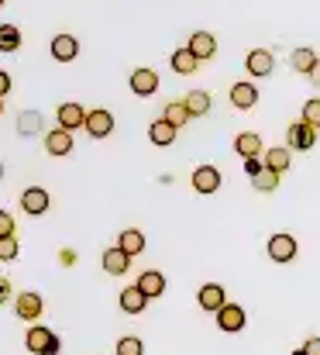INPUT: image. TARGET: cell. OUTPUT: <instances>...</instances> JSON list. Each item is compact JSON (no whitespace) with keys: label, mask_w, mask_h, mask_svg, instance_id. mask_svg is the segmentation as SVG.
I'll use <instances>...</instances> for the list:
<instances>
[{"label":"cell","mask_w":320,"mask_h":355,"mask_svg":"<svg viewBox=\"0 0 320 355\" xmlns=\"http://www.w3.org/2000/svg\"><path fill=\"white\" fill-rule=\"evenodd\" d=\"M24 345H28V352L35 355H59V338H55V331L52 328H45V324H35L28 335H24Z\"/></svg>","instance_id":"obj_1"},{"label":"cell","mask_w":320,"mask_h":355,"mask_svg":"<svg viewBox=\"0 0 320 355\" xmlns=\"http://www.w3.org/2000/svg\"><path fill=\"white\" fill-rule=\"evenodd\" d=\"M286 138H290V145H286L290 152H310L317 145V128H310L307 121H296L286 128Z\"/></svg>","instance_id":"obj_2"},{"label":"cell","mask_w":320,"mask_h":355,"mask_svg":"<svg viewBox=\"0 0 320 355\" xmlns=\"http://www.w3.org/2000/svg\"><path fill=\"white\" fill-rule=\"evenodd\" d=\"M245 69H248V76L265 80V76H272V69H276V55H272L269 49H251V52L245 55Z\"/></svg>","instance_id":"obj_3"},{"label":"cell","mask_w":320,"mask_h":355,"mask_svg":"<svg viewBox=\"0 0 320 355\" xmlns=\"http://www.w3.org/2000/svg\"><path fill=\"white\" fill-rule=\"evenodd\" d=\"M213 318H217V328H220V331H227V335L245 331V324H248V314H245V307H241V304H224Z\"/></svg>","instance_id":"obj_4"},{"label":"cell","mask_w":320,"mask_h":355,"mask_svg":"<svg viewBox=\"0 0 320 355\" xmlns=\"http://www.w3.org/2000/svg\"><path fill=\"white\" fill-rule=\"evenodd\" d=\"M48 207H52V197H48L45 187H28V190L21 193V211H24V214H35V218H38V214H45Z\"/></svg>","instance_id":"obj_5"},{"label":"cell","mask_w":320,"mask_h":355,"mask_svg":"<svg viewBox=\"0 0 320 355\" xmlns=\"http://www.w3.org/2000/svg\"><path fill=\"white\" fill-rule=\"evenodd\" d=\"M190 183H193V190L197 193H217L220 190V169L217 166H197L193 169V176H190Z\"/></svg>","instance_id":"obj_6"},{"label":"cell","mask_w":320,"mask_h":355,"mask_svg":"<svg viewBox=\"0 0 320 355\" xmlns=\"http://www.w3.org/2000/svg\"><path fill=\"white\" fill-rule=\"evenodd\" d=\"M83 128H87V135H90V138H107V135L114 131V114L104 111V107H94V111H87Z\"/></svg>","instance_id":"obj_7"},{"label":"cell","mask_w":320,"mask_h":355,"mask_svg":"<svg viewBox=\"0 0 320 355\" xmlns=\"http://www.w3.org/2000/svg\"><path fill=\"white\" fill-rule=\"evenodd\" d=\"M227 97H231V107H234V111H251V107L258 104V87L245 80V83H234Z\"/></svg>","instance_id":"obj_8"},{"label":"cell","mask_w":320,"mask_h":355,"mask_svg":"<svg viewBox=\"0 0 320 355\" xmlns=\"http://www.w3.org/2000/svg\"><path fill=\"white\" fill-rule=\"evenodd\" d=\"M265 248H269L272 262H293L296 259V238L293 235H272Z\"/></svg>","instance_id":"obj_9"},{"label":"cell","mask_w":320,"mask_h":355,"mask_svg":"<svg viewBox=\"0 0 320 355\" xmlns=\"http://www.w3.org/2000/svg\"><path fill=\"white\" fill-rule=\"evenodd\" d=\"M48 52H52L55 62H73L80 55V42H76V35H55L52 45H48Z\"/></svg>","instance_id":"obj_10"},{"label":"cell","mask_w":320,"mask_h":355,"mask_svg":"<svg viewBox=\"0 0 320 355\" xmlns=\"http://www.w3.org/2000/svg\"><path fill=\"white\" fill-rule=\"evenodd\" d=\"M100 262H104L107 276H124V272H127V266H131V255H127L121 245H114V248H104Z\"/></svg>","instance_id":"obj_11"},{"label":"cell","mask_w":320,"mask_h":355,"mask_svg":"<svg viewBox=\"0 0 320 355\" xmlns=\"http://www.w3.org/2000/svg\"><path fill=\"white\" fill-rule=\"evenodd\" d=\"M127 83H131V90H134L138 97H152V94L159 90V73L141 66V69H134V73H131V80H127Z\"/></svg>","instance_id":"obj_12"},{"label":"cell","mask_w":320,"mask_h":355,"mask_svg":"<svg viewBox=\"0 0 320 355\" xmlns=\"http://www.w3.org/2000/svg\"><path fill=\"white\" fill-rule=\"evenodd\" d=\"M186 49L204 62V59H213V55H217V38H213L211 31H193L190 42H186Z\"/></svg>","instance_id":"obj_13"},{"label":"cell","mask_w":320,"mask_h":355,"mask_svg":"<svg viewBox=\"0 0 320 355\" xmlns=\"http://www.w3.org/2000/svg\"><path fill=\"white\" fill-rule=\"evenodd\" d=\"M197 304H200L204 311L217 314V311L227 304V293H224V286H220V283H207V286H200V293H197Z\"/></svg>","instance_id":"obj_14"},{"label":"cell","mask_w":320,"mask_h":355,"mask_svg":"<svg viewBox=\"0 0 320 355\" xmlns=\"http://www.w3.org/2000/svg\"><path fill=\"white\" fill-rule=\"evenodd\" d=\"M45 152H48V155H69V152H73V131L52 128V131L45 135Z\"/></svg>","instance_id":"obj_15"},{"label":"cell","mask_w":320,"mask_h":355,"mask_svg":"<svg viewBox=\"0 0 320 355\" xmlns=\"http://www.w3.org/2000/svg\"><path fill=\"white\" fill-rule=\"evenodd\" d=\"M55 121H59V128H66V131H76V128H83V121H87V111L80 107V104H73V101H66L59 111H55Z\"/></svg>","instance_id":"obj_16"},{"label":"cell","mask_w":320,"mask_h":355,"mask_svg":"<svg viewBox=\"0 0 320 355\" xmlns=\"http://www.w3.org/2000/svg\"><path fill=\"white\" fill-rule=\"evenodd\" d=\"M14 311H17L21 321H35V318H42L45 304H42L38 293H28V290H24V293H17V307H14Z\"/></svg>","instance_id":"obj_17"},{"label":"cell","mask_w":320,"mask_h":355,"mask_svg":"<svg viewBox=\"0 0 320 355\" xmlns=\"http://www.w3.org/2000/svg\"><path fill=\"white\" fill-rule=\"evenodd\" d=\"M134 286L152 300V297H162V293H166V276H162L159 269H148V272H141V276H138V283H134Z\"/></svg>","instance_id":"obj_18"},{"label":"cell","mask_w":320,"mask_h":355,"mask_svg":"<svg viewBox=\"0 0 320 355\" xmlns=\"http://www.w3.org/2000/svg\"><path fill=\"white\" fill-rule=\"evenodd\" d=\"M169 62H172V73H179V76H193V73L200 69V59H197L190 49H176V52L169 55Z\"/></svg>","instance_id":"obj_19"},{"label":"cell","mask_w":320,"mask_h":355,"mask_svg":"<svg viewBox=\"0 0 320 355\" xmlns=\"http://www.w3.org/2000/svg\"><path fill=\"white\" fill-rule=\"evenodd\" d=\"M117 300H121V311H124V314H141V311L148 307V297H145L138 286H124Z\"/></svg>","instance_id":"obj_20"},{"label":"cell","mask_w":320,"mask_h":355,"mask_svg":"<svg viewBox=\"0 0 320 355\" xmlns=\"http://www.w3.org/2000/svg\"><path fill=\"white\" fill-rule=\"evenodd\" d=\"M176 135H179V128H172L169 121H152V128H148V138H152V145H159V148H169L172 141H176Z\"/></svg>","instance_id":"obj_21"},{"label":"cell","mask_w":320,"mask_h":355,"mask_svg":"<svg viewBox=\"0 0 320 355\" xmlns=\"http://www.w3.org/2000/svg\"><path fill=\"white\" fill-rule=\"evenodd\" d=\"M183 104H186L190 118H204V114H211V94H207V90H190Z\"/></svg>","instance_id":"obj_22"},{"label":"cell","mask_w":320,"mask_h":355,"mask_svg":"<svg viewBox=\"0 0 320 355\" xmlns=\"http://www.w3.org/2000/svg\"><path fill=\"white\" fill-rule=\"evenodd\" d=\"M262 162H265L272 173H279V176H283V173L293 166V152H290V148H269Z\"/></svg>","instance_id":"obj_23"},{"label":"cell","mask_w":320,"mask_h":355,"mask_svg":"<svg viewBox=\"0 0 320 355\" xmlns=\"http://www.w3.org/2000/svg\"><path fill=\"white\" fill-rule=\"evenodd\" d=\"M234 148H238V155H241V159L258 155V152H262V138H258L255 131H241V135L234 138Z\"/></svg>","instance_id":"obj_24"},{"label":"cell","mask_w":320,"mask_h":355,"mask_svg":"<svg viewBox=\"0 0 320 355\" xmlns=\"http://www.w3.org/2000/svg\"><path fill=\"white\" fill-rule=\"evenodd\" d=\"M251 183H255L258 193H276V187H279V173H272V169L262 162V169L251 176Z\"/></svg>","instance_id":"obj_25"},{"label":"cell","mask_w":320,"mask_h":355,"mask_svg":"<svg viewBox=\"0 0 320 355\" xmlns=\"http://www.w3.org/2000/svg\"><path fill=\"white\" fill-rule=\"evenodd\" d=\"M117 245H121L127 255H141V252H145V235H141L138 228H127V232H121Z\"/></svg>","instance_id":"obj_26"},{"label":"cell","mask_w":320,"mask_h":355,"mask_svg":"<svg viewBox=\"0 0 320 355\" xmlns=\"http://www.w3.org/2000/svg\"><path fill=\"white\" fill-rule=\"evenodd\" d=\"M42 131V111H21L17 114V135H38Z\"/></svg>","instance_id":"obj_27"},{"label":"cell","mask_w":320,"mask_h":355,"mask_svg":"<svg viewBox=\"0 0 320 355\" xmlns=\"http://www.w3.org/2000/svg\"><path fill=\"white\" fill-rule=\"evenodd\" d=\"M17 49H21V28L0 24V52H17Z\"/></svg>","instance_id":"obj_28"},{"label":"cell","mask_w":320,"mask_h":355,"mask_svg":"<svg viewBox=\"0 0 320 355\" xmlns=\"http://www.w3.org/2000/svg\"><path fill=\"white\" fill-rule=\"evenodd\" d=\"M317 59L320 55L314 52V49H296L290 62H293V69H296V73H303V76H307V73L314 69V62H317Z\"/></svg>","instance_id":"obj_29"},{"label":"cell","mask_w":320,"mask_h":355,"mask_svg":"<svg viewBox=\"0 0 320 355\" xmlns=\"http://www.w3.org/2000/svg\"><path fill=\"white\" fill-rule=\"evenodd\" d=\"M162 121H169L172 128H183V124L190 121L186 104H183V101H172V104H166V114H162Z\"/></svg>","instance_id":"obj_30"},{"label":"cell","mask_w":320,"mask_h":355,"mask_svg":"<svg viewBox=\"0 0 320 355\" xmlns=\"http://www.w3.org/2000/svg\"><path fill=\"white\" fill-rule=\"evenodd\" d=\"M117 355H145L141 338H134V335H124V338L117 342Z\"/></svg>","instance_id":"obj_31"},{"label":"cell","mask_w":320,"mask_h":355,"mask_svg":"<svg viewBox=\"0 0 320 355\" xmlns=\"http://www.w3.org/2000/svg\"><path fill=\"white\" fill-rule=\"evenodd\" d=\"M10 259H17V238L3 235L0 238V262H10Z\"/></svg>","instance_id":"obj_32"},{"label":"cell","mask_w":320,"mask_h":355,"mask_svg":"<svg viewBox=\"0 0 320 355\" xmlns=\"http://www.w3.org/2000/svg\"><path fill=\"white\" fill-rule=\"evenodd\" d=\"M303 121H307L310 128H320V97H314V101L303 104Z\"/></svg>","instance_id":"obj_33"},{"label":"cell","mask_w":320,"mask_h":355,"mask_svg":"<svg viewBox=\"0 0 320 355\" xmlns=\"http://www.w3.org/2000/svg\"><path fill=\"white\" fill-rule=\"evenodd\" d=\"M3 235H14V218L7 211H0V238Z\"/></svg>","instance_id":"obj_34"},{"label":"cell","mask_w":320,"mask_h":355,"mask_svg":"<svg viewBox=\"0 0 320 355\" xmlns=\"http://www.w3.org/2000/svg\"><path fill=\"white\" fill-rule=\"evenodd\" d=\"M258 169H262V159H258V155H248V159H245V173H248V176H255Z\"/></svg>","instance_id":"obj_35"},{"label":"cell","mask_w":320,"mask_h":355,"mask_svg":"<svg viewBox=\"0 0 320 355\" xmlns=\"http://www.w3.org/2000/svg\"><path fill=\"white\" fill-rule=\"evenodd\" d=\"M7 300H10V279L0 276V304H7Z\"/></svg>","instance_id":"obj_36"},{"label":"cell","mask_w":320,"mask_h":355,"mask_svg":"<svg viewBox=\"0 0 320 355\" xmlns=\"http://www.w3.org/2000/svg\"><path fill=\"white\" fill-rule=\"evenodd\" d=\"M303 355H320V338H310V342L303 345Z\"/></svg>","instance_id":"obj_37"},{"label":"cell","mask_w":320,"mask_h":355,"mask_svg":"<svg viewBox=\"0 0 320 355\" xmlns=\"http://www.w3.org/2000/svg\"><path fill=\"white\" fill-rule=\"evenodd\" d=\"M59 262H62V266H73V262H76V252L62 248V252H59Z\"/></svg>","instance_id":"obj_38"},{"label":"cell","mask_w":320,"mask_h":355,"mask_svg":"<svg viewBox=\"0 0 320 355\" xmlns=\"http://www.w3.org/2000/svg\"><path fill=\"white\" fill-rule=\"evenodd\" d=\"M7 94H10V76L0 69V97H7Z\"/></svg>","instance_id":"obj_39"},{"label":"cell","mask_w":320,"mask_h":355,"mask_svg":"<svg viewBox=\"0 0 320 355\" xmlns=\"http://www.w3.org/2000/svg\"><path fill=\"white\" fill-rule=\"evenodd\" d=\"M307 76H310V80H314V87H320V59H317V62H314V69H310V73H307Z\"/></svg>","instance_id":"obj_40"},{"label":"cell","mask_w":320,"mask_h":355,"mask_svg":"<svg viewBox=\"0 0 320 355\" xmlns=\"http://www.w3.org/2000/svg\"><path fill=\"white\" fill-rule=\"evenodd\" d=\"M0 114H3V97H0Z\"/></svg>","instance_id":"obj_41"},{"label":"cell","mask_w":320,"mask_h":355,"mask_svg":"<svg viewBox=\"0 0 320 355\" xmlns=\"http://www.w3.org/2000/svg\"><path fill=\"white\" fill-rule=\"evenodd\" d=\"M293 355H303V349H296V352H293Z\"/></svg>","instance_id":"obj_42"},{"label":"cell","mask_w":320,"mask_h":355,"mask_svg":"<svg viewBox=\"0 0 320 355\" xmlns=\"http://www.w3.org/2000/svg\"><path fill=\"white\" fill-rule=\"evenodd\" d=\"M0 180H3V166H0Z\"/></svg>","instance_id":"obj_43"},{"label":"cell","mask_w":320,"mask_h":355,"mask_svg":"<svg viewBox=\"0 0 320 355\" xmlns=\"http://www.w3.org/2000/svg\"><path fill=\"white\" fill-rule=\"evenodd\" d=\"M3 3H7V0H0V7H3Z\"/></svg>","instance_id":"obj_44"}]
</instances>
